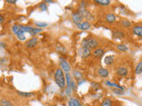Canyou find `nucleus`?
Masks as SVG:
<instances>
[{
  "mask_svg": "<svg viewBox=\"0 0 142 106\" xmlns=\"http://www.w3.org/2000/svg\"><path fill=\"white\" fill-rule=\"evenodd\" d=\"M54 81L60 89H64L66 87V78L61 68H58L54 73Z\"/></svg>",
  "mask_w": 142,
  "mask_h": 106,
  "instance_id": "obj_1",
  "label": "nucleus"
},
{
  "mask_svg": "<svg viewBox=\"0 0 142 106\" xmlns=\"http://www.w3.org/2000/svg\"><path fill=\"white\" fill-rule=\"evenodd\" d=\"M82 47L93 50L99 48V42L93 37H86L82 41Z\"/></svg>",
  "mask_w": 142,
  "mask_h": 106,
  "instance_id": "obj_2",
  "label": "nucleus"
},
{
  "mask_svg": "<svg viewBox=\"0 0 142 106\" xmlns=\"http://www.w3.org/2000/svg\"><path fill=\"white\" fill-rule=\"evenodd\" d=\"M78 13L82 15V17L85 18V20H87V21H93V15L91 14L90 12H88L86 9H85V2H81L80 4V6L78 9Z\"/></svg>",
  "mask_w": 142,
  "mask_h": 106,
  "instance_id": "obj_3",
  "label": "nucleus"
},
{
  "mask_svg": "<svg viewBox=\"0 0 142 106\" xmlns=\"http://www.w3.org/2000/svg\"><path fill=\"white\" fill-rule=\"evenodd\" d=\"M60 66L61 67V70L64 71V72H66V73H69V72L70 71V69H71L69 64L61 57H60Z\"/></svg>",
  "mask_w": 142,
  "mask_h": 106,
  "instance_id": "obj_4",
  "label": "nucleus"
},
{
  "mask_svg": "<svg viewBox=\"0 0 142 106\" xmlns=\"http://www.w3.org/2000/svg\"><path fill=\"white\" fill-rule=\"evenodd\" d=\"M37 42H38V40H37V37H32L31 39H29V41L26 42L25 43V46L27 49H33V48H35L36 46L37 45Z\"/></svg>",
  "mask_w": 142,
  "mask_h": 106,
  "instance_id": "obj_5",
  "label": "nucleus"
},
{
  "mask_svg": "<svg viewBox=\"0 0 142 106\" xmlns=\"http://www.w3.org/2000/svg\"><path fill=\"white\" fill-rule=\"evenodd\" d=\"M79 55L81 56L83 59H86V57H90L91 56V50L90 49H87V48H83V47H81L79 49Z\"/></svg>",
  "mask_w": 142,
  "mask_h": 106,
  "instance_id": "obj_6",
  "label": "nucleus"
},
{
  "mask_svg": "<svg viewBox=\"0 0 142 106\" xmlns=\"http://www.w3.org/2000/svg\"><path fill=\"white\" fill-rule=\"evenodd\" d=\"M83 18L82 17V15L80 14L78 12H76V13H74L73 14H72V21H73V22L75 24H77V25L83 22Z\"/></svg>",
  "mask_w": 142,
  "mask_h": 106,
  "instance_id": "obj_7",
  "label": "nucleus"
},
{
  "mask_svg": "<svg viewBox=\"0 0 142 106\" xmlns=\"http://www.w3.org/2000/svg\"><path fill=\"white\" fill-rule=\"evenodd\" d=\"M77 27H78L79 29H81V30H83V31H86V30H89L90 28H91V23H90V21H83V22L79 23L78 25H77Z\"/></svg>",
  "mask_w": 142,
  "mask_h": 106,
  "instance_id": "obj_8",
  "label": "nucleus"
},
{
  "mask_svg": "<svg viewBox=\"0 0 142 106\" xmlns=\"http://www.w3.org/2000/svg\"><path fill=\"white\" fill-rule=\"evenodd\" d=\"M104 53H105V51H104V50L102 48H97V49H95L94 51H93V56H94L95 57H97V59H101V57L104 55Z\"/></svg>",
  "mask_w": 142,
  "mask_h": 106,
  "instance_id": "obj_9",
  "label": "nucleus"
},
{
  "mask_svg": "<svg viewBox=\"0 0 142 106\" xmlns=\"http://www.w3.org/2000/svg\"><path fill=\"white\" fill-rule=\"evenodd\" d=\"M116 73H117V75L121 76V77L127 76L128 75V70H127L126 67H124V66H120V67H118V69H117Z\"/></svg>",
  "mask_w": 142,
  "mask_h": 106,
  "instance_id": "obj_10",
  "label": "nucleus"
},
{
  "mask_svg": "<svg viewBox=\"0 0 142 106\" xmlns=\"http://www.w3.org/2000/svg\"><path fill=\"white\" fill-rule=\"evenodd\" d=\"M108 74H109V73H108V70H107V69L103 68V67H101V68L98 70V75L101 76V78L107 77Z\"/></svg>",
  "mask_w": 142,
  "mask_h": 106,
  "instance_id": "obj_11",
  "label": "nucleus"
},
{
  "mask_svg": "<svg viewBox=\"0 0 142 106\" xmlns=\"http://www.w3.org/2000/svg\"><path fill=\"white\" fill-rule=\"evenodd\" d=\"M132 32L135 35L139 37H142V27L141 26H135L132 27Z\"/></svg>",
  "mask_w": 142,
  "mask_h": 106,
  "instance_id": "obj_12",
  "label": "nucleus"
},
{
  "mask_svg": "<svg viewBox=\"0 0 142 106\" xmlns=\"http://www.w3.org/2000/svg\"><path fill=\"white\" fill-rule=\"evenodd\" d=\"M115 14H113V13H108V14H107L106 15V18H105V20H106V21L107 22H108V23H114L115 21Z\"/></svg>",
  "mask_w": 142,
  "mask_h": 106,
  "instance_id": "obj_13",
  "label": "nucleus"
},
{
  "mask_svg": "<svg viewBox=\"0 0 142 106\" xmlns=\"http://www.w3.org/2000/svg\"><path fill=\"white\" fill-rule=\"evenodd\" d=\"M17 94L21 97H32L35 95V93L33 92H22V91H17Z\"/></svg>",
  "mask_w": 142,
  "mask_h": 106,
  "instance_id": "obj_14",
  "label": "nucleus"
},
{
  "mask_svg": "<svg viewBox=\"0 0 142 106\" xmlns=\"http://www.w3.org/2000/svg\"><path fill=\"white\" fill-rule=\"evenodd\" d=\"M113 36L115 38H116V39H121V38L124 37L125 35H124V33L121 30H115V31H113Z\"/></svg>",
  "mask_w": 142,
  "mask_h": 106,
  "instance_id": "obj_15",
  "label": "nucleus"
},
{
  "mask_svg": "<svg viewBox=\"0 0 142 106\" xmlns=\"http://www.w3.org/2000/svg\"><path fill=\"white\" fill-rule=\"evenodd\" d=\"M19 28H20V30H21V32H23V33H25V32L30 33V32L34 29V27H29V26H21V25H20L19 26Z\"/></svg>",
  "mask_w": 142,
  "mask_h": 106,
  "instance_id": "obj_16",
  "label": "nucleus"
},
{
  "mask_svg": "<svg viewBox=\"0 0 142 106\" xmlns=\"http://www.w3.org/2000/svg\"><path fill=\"white\" fill-rule=\"evenodd\" d=\"M115 61V57L114 56H107L105 57V64L107 65H111Z\"/></svg>",
  "mask_w": 142,
  "mask_h": 106,
  "instance_id": "obj_17",
  "label": "nucleus"
},
{
  "mask_svg": "<svg viewBox=\"0 0 142 106\" xmlns=\"http://www.w3.org/2000/svg\"><path fill=\"white\" fill-rule=\"evenodd\" d=\"M95 3L98 4L99 5H103V6H107V5H109L111 3L110 0H95Z\"/></svg>",
  "mask_w": 142,
  "mask_h": 106,
  "instance_id": "obj_18",
  "label": "nucleus"
},
{
  "mask_svg": "<svg viewBox=\"0 0 142 106\" xmlns=\"http://www.w3.org/2000/svg\"><path fill=\"white\" fill-rule=\"evenodd\" d=\"M105 83H106V85H107V86H109V87L117 88V89H123V90H124V88H123V87H122V86H120V85H118V84H116V83L110 82V81H107Z\"/></svg>",
  "mask_w": 142,
  "mask_h": 106,
  "instance_id": "obj_19",
  "label": "nucleus"
},
{
  "mask_svg": "<svg viewBox=\"0 0 142 106\" xmlns=\"http://www.w3.org/2000/svg\"><path fill=\"white\" fill-rule=\"evenodd\" d=\"M0 106H13V103L10 100L1 99L0 100Z\"/></svg>",
  "mask_w": 142,
  "mask_h": 106,
  "instance_id": "obj_20",
  "label": "nucleus"
},
{
  "mask_svg": "<svg viewBox=\"0 0 142 106\" xmlns=\"http://www.w3.org/2000/svg\"><path fill=\"white\" fill-rule=\"evenodd\" d=\"M73 75H74V77L76 78V80H77V81H79L80 80L83 78V74H82L80 72L77 71V70H75V71H73Z\"/></svg>",
  "mask_w": 142,
  "mask_h": 106,
  "instance_id": "obj_21",
  "label": "nucleus"
},
{
  "mask_svg": "<svg viewBox=\"0 0 142 106\" xmlns=\"http://www.w3.org/2000/svg\"><path fill=\"white\" fill-rule=\"evenodd\" d=\"M135 73L138 75L142 73V61L138 63L137 66H136V68H135Z\"/></svg>",
  "mask_w": 142,
  "mask_h": 106,
  "instance_id": "obj_22",
  "label": "nucleus"
},
{
  "mask_svg": "<svg viewBox=\"0 0 142 106\" xmlns=\"http://www.w3.org/2000/svg\"><path fill=\"white\" fill-rule=\"evenodd\" d=\"M112 100L109 98H105L101 103V106H112Z\"/></svg>",
  "mask_w": 142,
  "mask_h": 106,
  "instance_id": "obj_23",
  "label": "nucleus"
},
{
  "mask_svg": "<svg viewBox=\"0 0 142 106\" xmlns=\"http://www.w3.org/2000/svg\"><path fill=\"white\" fill-rule=\"evenodd\" d=\"M121 25H122V27H130L131 26V22H130L128 20H126V19H124V20H123L122 21V22H121Z\"/></svg>",
  "mask_w": 142,
  "mask_h": 106,
  "instance_id": "obj_24",
  "label": "nucleus"
},
{
  "mask_svg": "<svg viewBox=\"0 0 142 106\" xmlns=\"http://www.w3.org/2000/svg\"><path fill=\"white\" fill-rule=\"evenodd\" d=\"M56 51L61 54H66V49L64 46H61V45L57 46V47H56Z\"/></svg>",
  "mask_w": 142,
  "mask_h": 106,
  "instance_id": "obj_25",
  "label": "nucleus"
},
{
  "mask_svg": "<svg viewBox=\"0 0 142 106\" xmlns=\"http://www.w3.org/2000/svg\"><path fill=\"white\" fill-rule=\"evenodd\" d=\"M65 78H66V81H67V86H68V87L70 88L72 79H71V77H70V75H69V73H67L65 74Z\"/></svg>",
  "mask_w": 142,
  "mask_h": 106,
  "instance_id": "obj_26",
  "label": "nucleus"
},
{
  "mask_svg": "<svg viewBox=\"0 0 142 106\" xmlns=\"http://www.w3.org/2000/svg\"><path fill=\"white\" fill-rule=\"evenodd\" d=\"M38 7H39V9L41 10V11H44V12H46V11H47V9H48V7H47L46 4L44 3V2H42V3H40V4H39Z\"/></svg>",
  "mask_w": 142,
  "mask_h": 106,
  "instance_id": "obj_27",
  "label": "nucleus"
},
{
  "mask_svg": "<svg viewBox=\"0 0 142 106\" xmlns=\"http://www.w3.org/2000/svg\"><path fill=\"white\" fill-rule=\"evenodd\" d=\"M17 37H18V39H19L20 41H25V40H26V36H25V35H24L23 32H21V30H20V32H19V33H18Z\"/></svg>",
  "mask_w": 142,
  "mask_h": 106,
  "instance_id": "obj_28",
  "label": "nucleus"
},
{
  "mask_svg": "<svg viewBox=\"0 0 142 106\" xmlns=\"http://www.w3.org/2000/svg\"><path fill=\"white\" fill-rule=\"evenodd\" d=\"M112 91H113V93L116 94V95H123V93H124V90H123V89H117V88L113 89Z\"/></svg>",
  "mask_w": 142,
  "mask_h": 106,
  "instance_id": "obj_29",
  "label": "nucleus"
},
{
  "mask_svg": "<svg viewBox=\"0 0 142 106\" xmlns=\"http://www.w3.org/2000/svg\"><path fill=\"white\" fill-rule=\"evenodd\" d=\"M12 32H13L14 35H17L18 33L20 32V28H19V26L18 25H13V27H12Z\"/></svg>",
  "mask_w": 142,
  "mask_h": 106,
  "instance_id": "obj_30",
  "label": "nucleus"
},
{
  "mask_svg": "<svg viewBox=\"0 0 142 106\" xmlns=\"http://www.w3.org/2000/svg\"><path fill=\"white\" fill-rule=\"evenodd\" d=\"M117 50L120 51H127L128 47L124 44H119L118 46H117Z\"/></svg>",
  "mask_w": 142,
  "mask_h": 106,
  "instance_id": "obj_31",
  "label": "nucleus"
},
{
  "mask_svg": "<svg viewBox=\"0 0 142 106\" xmlns=\"http://www.w3.org/2000/svg\"><path fill=\"white\" fill-rule=\"evenodd\" d=\"M40 32H42V29L41 28H36V27H34V29L29 34H30L31 35H33V36L35 37V35H37V34H39Z\"/></svg>",
  "mask_w": 142,
  "mask_h": 106,
  "instance_id": "obj_32",
  "label": "nucleus"
},
{
  "mask_svg": "<svg viewBox=\"0 0 142 106\" xmlns=\"http://www.w3.org/2000/svg\"><path fill=\"white\" fill-rule=\"evenodd\" d=\"M36 26L38 27H46L48 26V23H46V22H36Z\"/></svg>",
  "mask_w": 142,
  "mask_h": 106,
  "instance_id": "obj_33",
  "label": "nucleus"
},
{
  "mask_svg": "<svg viewBox=\"0 0 142 106\" xmlns=\"http://www.w3.org/2000/svg\"><path fill=\"white\" fill-rule=\"evenodd\" d=\"M91 85V87H93V89H94V90H98V89H99V87H101L99 83H96V82H93Z\"/></svg>",
  "mask_w": 142,
  "mask_h": 106,
  "instance_id": "obj_34",
  "label": "nucleus"
},
{
  "mask_svg": "<svg viewBox=\"0 0 142 106\" xmlns=\"http://www.w3.org/2000/svg\"><path fill=\"white\" fill-rule=\"evenodd\" d=\"M65 92H66V95H67L68 97H70V95H71V93H72V89H71V88L67 87V89H65Z\"/></svg>",
  "mask_w": 142,
  "mask_h": 106,
  "instance_id": "obj_35",
  "label": "nucleus"
},
{
  "mask_svg": "<svg viewBox=\"0 0 142 106\" xmlns=\"http://www.w3.org/2000/svg\"><path fill=\"white\" fill-rule=\"evenodd\" d=\"M70 88H71V89L72 90H76L77 89V86H76V84H75V81L72 80V81H71V85H70Z\"/></svg>",
  "mask_w": 142,
  "mask_h": 106,
  "instance_id": "obj_36",
  "label": "nucleus"
},
{
  "mask_svg": "<svg viewBox=\"0 0 142 106\" xmlns=\"http://www.w3.org/2000/svg\"><path fill=\"white\" fill-rule=\"evenodd\" d=\"M69 106H76L75 103H74V98H70L69 101Z\"/></svg>",
  "mask_w": 142,
  "mask_h": 106,
  "instance_id": "obj_37",
  "label": "nucleus"
},
{
  "mask_svg": "<svg viewBox=\"0 0 142 106\" xmlns=\"http://www.w3.org/2000/svg\"><path fill=\"white\" fill-rule=\"evenodd\" d=\"M74 103H75V105L76 106H81V104H80V102H79L78 99L74 98Z\"/></svg>",
  "mask_w": 142,
  "mask_h": 106,
  "instance_id": "obj_38",
  "label": "nucleus"
},
{
  "mask_svg": "<svg viewBox=\"0 0 142 106\" xmlns=\"http://www.w3.org/2000/svg\"><path fill=\"white\" fill-rule=\"evenodd\" d=\"M6 3L7 4H11V5H14V4H16V1L15 0H7Z\"/></svg>",
  "mask_w": 142,
  "mask_h": 106,
  "instance_id": "obj_39",
  "label": "nucleus"
},
{
  "mask_svg": "<svg viewBox=\"0 0 142 106\" xmlns=\"http://www.w3.org/2000/svg\"><path fill=\"white\" fill-rule=\"evenodd\" d=\"M6 47V43L4 42H0V48H5Z\"/></svg>",
  "mask_w": 142,
  "mask_h": 106,
  "instance_id": "obj_40",
  "label": "nucleus"
},
{
  "mask_svg": "<svg viewBox=\"0 0 142 106\" xmlns=\"http://www.w3.org/2000/svg\"><path fill=\"white\" fill-rule=\"evenodd\" d=\"M5 21V18H4L3 15H0V24H2Z\"/></svg>",
  "mask_w": 142,
  "mask_h": 106,
  "instance_id": "obj_41",
  "label": "nucleus"
},
{
  "mask_svg": "<svg viewBox=\"0 0 142 106\" xmlns=\"http://www.w3.org/2000/svg\"><path fill=\"white\" fill-rule=\"evenodd\" d=\"M45 3H54V1H52V0H46Z\"/></svg>",
  "mask_w": 142,
  "mask_h": 106,
  "instance_id": "obj_42",
  "label": "nucleus"
},
{
  "mask_svg": "<svg viewBox=\"0 0 142 106\" xmlns=\"http://www.w3.org/2000/svg\"><path fill=\"white\" fill-rule=\"evenodd\" d=\"M52 106H57V105H52Z\"/></svg>",
  "mask_w": 142,
  "mask_h": 106,
  "instance_id": "obj_43",
  "label": "nucleus"
}]
</instances>
